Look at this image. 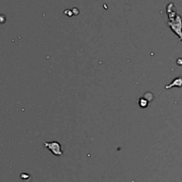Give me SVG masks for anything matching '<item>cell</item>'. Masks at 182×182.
Masks as SVG:
<instances>
[{
	"instance_id": "2",
	"label": "cell",
	"mask_w": 182,
	"mask_h": 182,
	"mask_svg": "<svg viewBox=\"0 0 182 182\" xmlns=\"http://www.w3.org/2000/svg\"><path fill=\"white\" fill-rule=\"evenodd\" d=\"M170 25V27H172V29H173V31L176 33L177 35H179L180 36L181 39L182 40V33H181V28H182V22H181V19L179 17H177L176 21L175 22H171L169 23Z\"/></svg>"
},
{
	"instance_id": "3",
	"label": "cell",
	"mask_w": 182,
	"mask_h": 182,
	"mask_svg": "<svg viewBox=\"0 0 182 182\" xmlns=\"http://www.w3.org/2000/svg\"><path fill=\"white\" fill-rule=\"evenodd\" d=\"M6 22V17L4 14H2V18H0V24H4Z\"/></svg>"
},
{
	"instance_id": "1",
	"label": "cell",
	"mask_w": 182,
	"mask_h": 182,
	"mask_svg": "<svg viewBox=\"0 0 182 182\" xmlns=\"http://www.w3.org/2000/svg\"><path fill=\"white\" fill-rule=\"evenodd\" d=\"M44 147L46 148L49 149L53 153V155L60 156L63 155V151L61 150V146L58 142H43Z\"/></svg>"
}]
</instances>
